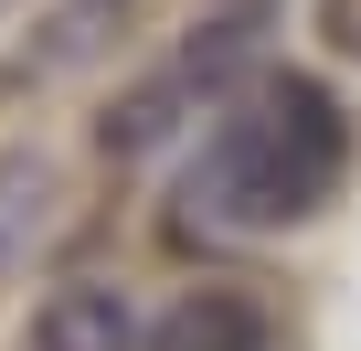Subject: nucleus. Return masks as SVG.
Here are the masks:
<instances>
[{
    "label": "nucleus",
    "instance_id": "nucleus-3",
    "mask_svg": "<svg viewBox=\"0 0 361 351\" xmlns=\"http://www.w3.org/2000/svg\"><path fill=\"white\" fill-rule=\"evenodd\" d=\"M180 117H192V85L159 64V75H138L128 96H106V107H96V160L138 170V160H159V149H170V128H180Z\"/></svg>",
    "mask_w": 361,
    "mask_h": 351
},
{
    "label": "nucleus",
    "instance_id": "nucleus-1",
    "mask_svg": "<svg viewBox=\"0 0 361 351\" xmlns=\"http://www.w3.org/2000/svg\"><path fill=\"white\" fill-rule=\"evenodd\" d=\"M340 160H350L340 96H329L319 75L266 64V75L234 96V117L202 138V160L180 170L170 213H180V234H213V245H234V234H287V224H308V213L340 192Z\"/></svg>",
    "mask_w": 361,
    "mask_h": 351
},
{
    "label": "nucleus",
    "instance_id": "nucleus-6",
    "mask_svg": "<svg viewBox=\"0 0 361 351\" xmlns=\"http://www.w3.org/2000/svg\"><path fill=\"white\" fill-rule=\"evenodd\" d=\"M96 11H117V0H96Z\"/></svg>",
    "mask_w": 361,
    "mask_h": 351
},
{
    "label": "nucleus",
    "instance_id": "nucleus-5",
    "mask_svg": "<svg viewBox=\"0 0 361 351\" xmlns=\"http://www.w3.org/2000/svg\"><path fill=\"white\" fill-rule=\"evenodd\" d=\"M224 11H245V22H266V0H224Z\"/></svg>",
    "mask_w": 361,
    "mask_h": 351
},
{
    "label": "nucleus",
    "instance_id": "nucleus-4",
    "mask_svg": "<svg viewBox=\"0 0 361 351\" xmlns=\"http://www.w3.org/2000/svg\"><path fill=\"white\" fill-rule=\"evenodd\" d=\"M32 351H138V319H128L117 287L75 277V287H54V298L32 309Z\"/></svg>",
    "mask_w": 361,
    "mask_h": 351
},
{
    "label": "nucleus",
    "instance_id": "nucleus-2",
    "mask_svg": "<svg viewBox=\"0 0 361 351\" xmlns=\"http://www.w3.org/2000/svg\"><path fill=\"white\" fill-rule=\"evenodd\" d=\"M138 351H276V319L245 287H180L159 330H138Z\"/></svg>",
    "mask_w": 361,
    "mask_h": 351
}]
</instances>
